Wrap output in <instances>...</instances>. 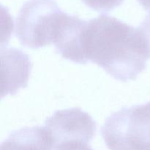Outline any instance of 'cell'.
Masks as SVG:
<instances>
[{
	"mask_svg": "<svg viewBox=\"0 0 150 150\" xmlns=\"http://www.w3.org/2000/svg\"><path fill=\"white\" fill-rule=\"evenodd\" d=\"M82 40L86 61L120 81L136 80L150 59L140 29L107 15L86 22Z\"/></svg>",
	"mask_w": 150,
	"mask_h": 150,
	"instance_id": "obj_1",
	"label": "cell"
},
{
	"mask_svg": "<svg viewBox=\"0 0 150 150\" xmlns=\"http://www.w3.org/2000/svg\"><path fill=\"white\" fill-rule=\"evenodd\" d=\"M68 14L54 0H29L16 19V34L21 45L32 49L54 44Z\"/></svg>",
	"mask_w": 150,
	"mask_h": 150,
	"instance_id": "obj_2",
	"label": "cell"
},
{
	"mask_svg": "<svg viewBox=\"0 0 150 150\" xmlns=\"http://www.w3.org/2000/svg\"><path fill=\"white\" fill-rule=\"evenodd\" d=\"M101 135L109 150H150V102L114 112Z\"/></svg>",
	"mask_w": 150,
	"mask_h": 150,
	"instance_id": "obj_3",
	"label": "cell"
},
{
	"mask_svg": "<svg viewBox=\"0 0 150 150\" xmlns=\"http://www.w3.org/2000/svg\"><path fill=\"white\" fill-rule=\"evenodd\" d=\"M45 127L51 134L55 147L71 141L89 144L97 130L95 120L79 108L58 110L47 119Z\"/></svg>",
	"mask_w": 150,
	"mask_h": 150,
	"instance_id": "obj_4",
	"label": "cell"
},
{
	"mask_svg": "<svg viewBox=\"0 0 150 150\" xmlns=\"http://www.w3.org/2000/svg\"><path fill=\"white\" fill-rule=\"evenodd\" d=\"M86 22L78 16L69 15L54 42L56 50L62 58L81 64L88 62L82 40Z\"/></svg>",
	"mask_w": 150,
	"mask_h": 150,
	"instance_id": "obj_5",
	"label": "cell"
},
{
	"mask_svg": "<svg viewBox=\"0 0 150 150\" xmlns=\"http://www.w3.org/2000/svg\"><path fill=\"white\" fill-rule=\"evenodd\" d=\"M2 83L7 81L6 95H13L27 86L32 63L26 54L16 48H7L1 53Z\"/></svg>",
	"mask_w": 150,
	"mask_h": 150,
	"instance_id": "obj_6",
	"label": "cell"
},
{
	"mask_svg": "<svg viewBox=\"0 0 150 150\" xmlns=\"http://www.w3.org/2000/svg\"><path fill=\"white\" fill-rule=\"evenodd\" d=\"M54 142L45 127L35 126L13 131L0 150H54Z\"/></svg>",
	"mask_w": 150,
	"mask_h": 150,
	"instance_id": "obj_7",
	"label": "cell"
},
{
	"mask_svg": "<svg viewBox=\"0 0 150 150\" xmlns=\"http://www.w3.org/2000/svg\"><path fill=\"white\" fill-rule=\"evenodd\" d=\"M92 10L100 13H108L122 4L125 0H82Z\"/></svg>",
	"mask_w": 150,
	"mask_h": 150,
	"instance_id": "obj_8",
	"label": "cell"
},
{
	"mask_svg": "<svg viewBox=\"0 0 150 150\" xmlns=\"http://www.w3.org/2000/svg\"><path fill=\"white\" fill-rule=\"evenodd\" d=\"M54 150H93L88 143L77 141L64 142L57 145Z\"/></svg>",
	"mask_w": 150,
	"mask_h": 150,
	"instance_id": "obj_9",
	"label": "cell"
},
{
	"mask_svg": "<svg viewBox=\"0 0 150 150\" xmlns=\"http://www.w3.org/2000/svg\"><path fill=\"white\" fill-rule=\"evenodd\" d=\"M139 28L142 31V34H143L145 40H146L148 50H149V53L150 55V13L145 18L143 22L139 26Z\"/></svg>",
	"mask_w": 150,
	"mask_h": 150,
	"instance_id": "obj_10",
	"label": "cell"
},
{
	"mask_svg": "<svg viewBox=\"0 0 150 150\" xmlns=\"http://www.w3.org/2000/svg\"><path fill=\"white\" fill-rule=\"evenodd\" d=\"M137 1L143 7V8L149 11L150 13V0H137Z\"/></svg>",
	"mask_w": 150,
	"mask_h": 150,
	"instance_id": "obj_11",
	"label": "cell"
}]
</instances>
